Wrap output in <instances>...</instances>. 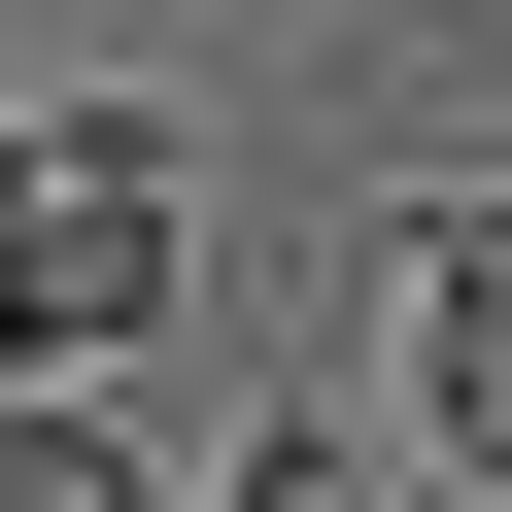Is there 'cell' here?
<instances>
[{"mask_svg": "<svg viewBox=\"0 0 512 512\" xmlns=\"http://www.w3.org/2000/svg\"><path fill=\"white\" fill-rule=\"evenodd\" d=\"M205 512H376V478H342V444H239V478H205Z\"/></svg>", "mask_w": 512, "mask_h": 512, "instance_id": "obj_4", "label": "cell"}, {"mask_svg": "<svg viewBox=\"0 0 512 512\" xmlns=\"http://www.w3.org/2000/svg\"><path fill=\"white\" fill-rule=\"evenodd\" d=\"M171 274H205V137L171 103H0V376L171 342Z\"/></svg>", "mask_w": 512, "mask_h": 512, "instance_id": "obj_1", "label": "cell"}, {"mask_svg": "<svg viewBox=\"0 0 512 512\" xmlns=\"http://www.w3.org/2000/svg\"><path fill=\"white\" fill-rule=\"evenodd\" d=\"M410 444L512 478V205H410Z\"/></svg>", "mask_w": 512, "mask_h": 512, "instance_id": "obj_2", "label": "cell"}, {"mask_svg": "<svg viewBox=\"0 0 512 512\" xmlns=\"http://www.w3.org/2000/svg\"><path fill=\"white\" fill-rule=\"evenodd\" d=\"M0 512H171V478H137V410H103V376H0Z\"/></svg>", "mask_w": 512, "mask_h": 512, "instance_id": "obj_3", "label": "cell"}]
</instances>
